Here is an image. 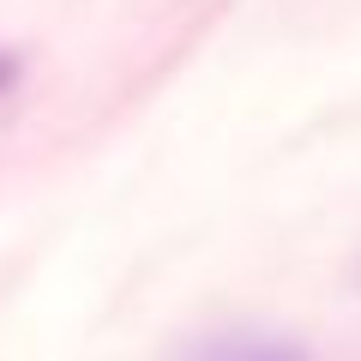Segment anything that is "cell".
I'll return each instance as SVG.
<instances>
[{
  "mask_svg": "<svg viewBox=\"0 0 361 361\" xmlns=\"http://www.w3.org/2000/svg\"><path fill=\"white\" fill-rule=\"evenodd\" d=\"M187 361H313V349L277 331H211L187 349Z\"/></svg>",
  "mask_w": 361,
  "mask_h": 361,
  "instance_id": "1",
  "label": "cell"
},
{
  "mask_svg": "<svg viewBox=\"0 0 361 361\" xmlns=\"http://www.w3.org/2000/svg\"><path fill=\"white\" fill-rule=\"evenodd\" d=\"M13 85H18V54L0 49V90H13Z\"/></svg>",
  "mask_w": 361,
  "mask_h": 361,
  "instance_id": "2",
  "label": "cell"
}]
</instances>
